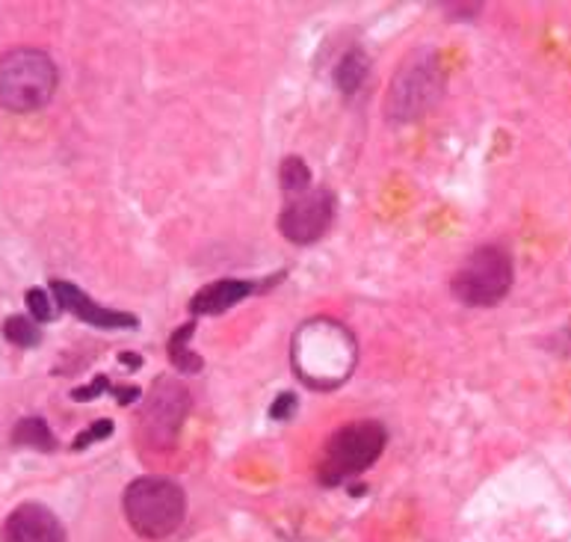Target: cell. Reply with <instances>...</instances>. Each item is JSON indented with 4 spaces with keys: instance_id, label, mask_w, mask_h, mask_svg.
Instances as JSON below:
<instances>
[{
    "instance_id": "1",
    "label": "cell",
    "mask_w": 571,
    "mask_h": 542,
    "mask_svg": "<svg viewBox=\"0 0 571 542\" xmlns=\"http://www.w3.org/2000/svg\"><path fill=\"white\" fill-rule=\"evenodd\" d=\"M293 362L305 382L320 391L334 389L353 370V336L332 320H314L296 336Z\"/></svg>"
},
{
    "instance_id": "2",
    "label": "cell",
    "mask_w": 571,
    "mask_h": 542,
    "mask_svg": "<svg viewBox=\"0 0 571 542\" xmlns=\"http://www.w3.org/2000/svg\"><path fill=\"white\" fill-rule=\"evenodd\" d=\"M56 65L45 51L15 48L0 56V108L33 113L51 104L56 92Z\"/></svg>"
},
{
    "instance_id": "3",
    "label": "cell",
    "mask_w": 571,
    "mask_h": 542,
    "mask_svg": "<svg viewBox=\"0 0 571 542\" xmlns=\"http://www.w3.org/2000/svg\"><path fill=\"white\" fill-rule=\"evenodd\" d=\"M130 528L145 540H166L183 525L187 495L169 478H140L125 489L122 499Z\"/></svg>"
},
{
    "instance_id": "4",
    "label": "cell",
    "mask_w": 571,
    "mask_h": 542,
    "mask_svg": "<svg viewBox=\"0 0 571 542\" xmlns=\"http://www.w3.org/2000/svg\"><path fill=\"white\" fill-rule=\"evenodd\" d=\"M442 92L444 72L439 60L432 54H415L391 80L389 96H385V116L399 125L418 122L439 104Z\"/></svg>"
},
{
    "instance_id": "5",
    "label": "cell",
    "mask_w": 571,
    "mask_h": 542,
    "mask_svg": "<svg viewBox=\"0 0 571 542\" xmlns=\"http://www.w3.org/2000/svg\"><path fill=\"white\" fill-rule=\"evenodd\" d=\"M385 427L379 421H353L334 430L332 439L326 442L323 459H320V480L323 487H334L341 480L361 475L379 459L385 451Z\"/></svg>"
},
{
    "instance_id": "6",
    "label": "cell",
    "mask_w": 571,
    "mask_h": 542,
    "mask_svg": "<svg viewBox=\"0 0 571 542\" xmlns=\"http://www.w3.org/2000/svg\"><path fill=\"white\" fill-rule=\"evenodd\" d=\"M512 259L500 247H480L453 276V297L474 308L497 305L512 288Z\"/></svg>"
},
{
    "instance_id": "7",
    "label": "cell",
    "mask_w": 571,
    "mask_h": 542,
    "mask_svg": "<svg viewBox=\"0 0 571 542\" xmlns=\"http://www.w3.org/2000/svg\"><path fill=\"white\" fill-rule=\"evenodd\" d=\"M334 217V196L326 187L308 190V193L293 196L279 214V231L291 243L308 247L323 238Z\"/></svg>"
},
{
    "instance_id": "8",
    "label": "cell",
    "mask_w": 571,
    "mask_h": 542,
    "mask_svg": "<svg viewBox=\"0 0 571 542\" xmlns=\"http://www.w3.org/2000/svg\"><path fill=\"white\" fill-rule=\"evenodd\" d=\"M187 406H190V394L173 380H157L151 391L149 403H145V436L154 445H173L175 436L181 430V421L187 418Z\"/></svg>"
},
{
    "instance_id": "9",
    "label": "cell",
    "mask_w": 571,
    "mask_h": 542,
    "mask_svg": "<svg viewBox=\"0 0 571 542\" xmlns=\"http://www.w3.org/2000/svg\"><path fill=\"white\" fill-rule=\"evenodd\" d=\"M0 542H65V531L45 504H22L7 516Z\"/></svg>"
},
{
    "instance_id": "10",
    "label": "cell",
    "mask_w": 571,
    "mask_h": 542,
    "mask_svg": "<svg viewBox=\"0 0 571 542\" xmlns=\"http://www.w3.org/2000/svg\"><path fill=\"white\" fill-rule=\"evenodd\" d=\"M51 297L60 303V308L80 317L84 324L101 326V329H134V326H140V320L134 315H128V312H113V308L92 303L89 293L80 291L77 285L63 282V279H54V282H51Z\"/></svg>"
},
{
    "instance_id": "11",
    "label": "cell",
    "mask_w": 571,
    "mask_h": 542,
    "mask_svg": "<svg viewBox=\"0 0 571 542\" xmlns=\"http://www.w3.org/2000/svg\"><path fill=\"white\" fill-rule=\"evenodd\" d=\"M258 291L255 282H243V279H219L214 285H205L202 291L195 293L190 300V312L193 315L211 317V315H223L231 305L243 303L246 297Z\"/></svg>"
},
{
    "instance_id": "12",
    "label": "cell",
    "mask_w": 571,
    "mask_h": 542,
    "mask_svg": "<svg viewBox=\"0 0 571 542\" xmlns=\"http://www.w3.org/2000/svg\"><path fill=\"white\" fill-rule=\"evenodd\" d=\"M367 72H370V60L361 51H350L334 68V84H338V89L344 96H356L361 84L367 80Z\"/></svg>"
},
{
    "instance_id": "13",
    "label": "cell",
    "mask_w": 571,
    "mask_h": 542,
    "mask_svg": "<svg viewBox=\"0 0 571 542\" xmlns=\"http://www.w3.org/2000/svg\"><path fill=\"white\" fill-rule=\"evenodd\" d=\"M12 442L22 448H36V451H54L56 448L54 433L42 418H22L12 427Z\"/></svg>"
},
{
    "instance_id": "14",
    "label": "cell",
    "mask_w": 571,
    "mask_h": 542,
    "mask_svg": "<svg viewBox=\"0 0 571 542\" xmlns=\"http://www.w3.org/2000/svg\"><path fill=\"white\" fill-rule=\"evenodd\" d=\"M193 329L195 320H190V324L181 326L173 336V341H169V362H173L178 370H183V374H199V370H202V356H195L193 350H190Z\"/></svg>"
},
{
    "instance_id": "15",
    "label": "cell",
    "mask_w": 571,
    "mask_h": 542,
    "mask_svg": "<svg viewBox=\"0 0 571 542\" xmlns=\"http://www.w3.org/2000/svg\"><path fill=\"white\" fill-rule=\"evenodd\" d=\"M279 181L281 190L288 196H302L308 193V185H312V169H308V163L302 161V157H284L279 166Z\"/></svg>"
},
{
    "instance_id": "16",
    "label": "cell",
    "mask_w": 571,
    "mask_h": 542,
    "mask_svg": "<svg viewBox=\"0 0 571 542\" xmlns=\"http://www.w3.org/2000/svg\"><path fill=\"white\" fill-rule=\"evenodd\" d=\"M3 336H7V341H12L15 348H36V344L42 341L39 326L33 324L30 317H24V315L7 317V324H3Z\"/></svg>"
},
{
    "instance_id": "17",
    "label": "cell",
    "mask_w": 571,
    "mask_h": 542,
    "mask_svg": "<svg viewBox=\"0 0 571 542\" xmlns=\"http://www.w3.org/2000/svg\"><path fill=\"white\" fill-rule=\"evenodd\" d=\"M27 308H30V317H36V320H42V324H48V320H54V305H51V293L42 291V288H30V291H27Z\"/></svg>"
},
{
    "instance_id": "18",
    "label": "cell",
    "mask_w": 571,
    "mask_h": 542,
    "mask_svg": "<svg viewBox=\"0 0 571 542\" xmlns=\"http://www.w3.org/2000/svg\"><path fill=\"white\" fill-rule=\"evenodd\" d=\"M107 436H113V421H107V418H101V421H96L92 427H87L84 433L77 436L75 439V451H84L87 445H92V442H104Z\"/></svg>"
},
{
    "instance_id": "19",
    "label": "cell",
    "mask_w": 571,
    "mask_h": 542,
    "mask_svg": "<svg viewBox=\"0 0 571 542\" xmlns=\"http://www.w3.org/2000/svg\"><path fill=\"white\" fill-rule=\"evenodd\" d=\"M107 389H113L107 377H96V380L89 382V386H84V389L72 391V401H96L98 394H104Z\"/></svg>"
},
{
    "instance_id": "20",
    "label": "cell",
    "mask_w": 571,
    "mask_h": 542,
    "mask_svg": "<svg viewBox=\"0 0 571 542\" xmlns=\"http://www.w3.org/2000/svg\"><path fill=\"white\" fill-rule=\"evenodd\" d=\"M293 409H296V394L288 391V394H279V401L272 403L270 415L276 418V421H284V418H291Z\"/></svg>"
},
{
    "instance_id": "21",
    "label": "cell",
    "mask_w": 571,
    "mask_h": 542,
    "mask_svg": "<svg viewBox=\"0 0 571 542\" xmlns=\"http://www.w3.org/2000/svg\"><path fill=\"white\" fill-rule=\"evenodd\" d=\"M110 391L116 394V401H119L122 406H128V403H134L140 398V389H137V386H113Z\"/></svg>"
},
{
    "instance_id": "22",
    "label": "cell",
    "mask_w": 571,
    "mask_h": 542,
    "mask_svg": "<svg viewBox=\"0 0 571 542\" xmlns=\"http://www.w3.org/2000/svg\"><path fill=\"white\" fill-rule=\"evenodd\" d=\"M119 362H125V368L137 370L142 365V356H137V353H119Z\"/></svg>"
}]
</instances>
